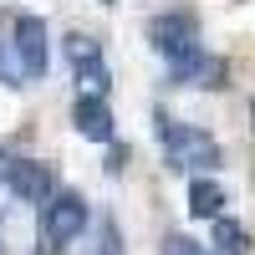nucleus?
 Listing matches in <instances>:
<instances>
[{
  "mask_svg": "<svg viewBox=\"0 0 255 255\" xmlns=\"http://www.w3.org/2000/svg\"><path fill=\"white\" fill-rule=\"evenodd\" d=\"M153 123H158V133L168 143V158H174L179 168H215L220 163V143L209 133H199V128H179L168 113H153Z\"/></svg>",
  "mask_w": 255,
  "mask_h": 255,
  "instance_id": "2",
  "label": "nucleus"
},
{
  "mask_svg": "<svg viewBox=\"0 0 255 255\" xmlns=\"http://www.w3.org/2000/svg\"><path fill=\"white\" fill-rule=\"evenodd\" d=\"M148 41H153L158 56H168V67H184V61L199 56V26H194V15H184V10L153 15L148 20Z\"/></svg>",
  "mask_w": 255,
  "mask_h": 255,
  "instance_id": "1",
  "label": "nucleus"
},
{
  "mask_svg": "<svg viewBox=\"0 0 255 255\" xmlns=\"http://www.w3.org/2000/svg\"><path fill=\"white\" fill-rule=\"evenodd\" d=\"M220 209H225V184H215V179L189 184V215L194 220H220Z\"/></svg>",
  "mask_w": 255,
  "mask_h": 255,
  "instance_id": "9",
  "label": "nucleus"
},
{
  "mask_svg": "<svg viewBox=\"0 0 255 255\" xmlns=\"http://www.w3.org/2000/svg\"><path fill=\"white\" fill-rule=\"evenodd\" d=\"M0 82H20V61H15V51H0Z\"/></svg>",
  "mask_w": 255,
  "mask_h": 255,
  "instance_id": "13",
  "label": "nucleus"
},
{
  "mask_svg": "<svg viewBox=\"0 0 255 255\" xmlns=\"http://www.w3.org/2000/svg\"><path fill=\"white\" fill-rule=\"evenodd\" d=\"M67 67L82 77L87 97H102L108 92V67H102V41L87 36V31H72L67 36Z\"/></svg>",
  "mask_w": 255,
  "mask_h": 255,
  "instance_id": "3",
  "label": "nucleus"
},
{
  "mask_svg": "<svg viewBox=\"0 0 255 255\" xmlns=\"http://www.w3.org/2000/svg\"><path fill=\"white\" fill-rule=\"evenodd\" d=\"M87 199L82 194H56L51 204H46V240L51 245H72L82 230H87Z\"/></svg>",
  "mask_w": 255,
  "mask_h": 255,
  "instance_id": "5",
  "label": "nucleus"
},
{
  "mask_svg": "<svg viewBox=\"0 0 255 255\" xmlns=\"http://www.w3.org/2000/svg\"><path fill=\"white\" fill-rule=\"evenodd\" d=\"M72 123L82 128V138H92V143H113V108L102 97H87L82 92L72 102Z\"/></svg>",
  "mask_w": 255,
  "mask_h": 255,
  "instance_id": "7",
  "label": "nucleus"
},
{
  "mask_svg": "<svg viewBox=\"0 0 255 255\" xmlns=\"http://www.w3.org/2000/svg\"><path fill=\"white\" fill-rule=\"evenodd\" d=\"M174 82H189V87H225V61L220 56H194L184 61V67H174Z\"/></svg>",
  "mask_w": 255,
  "mask_h": 255,
  "instance_id": "8",
  "label": "nucleus"
},
{
  "mask_svg": "<svg viewBox=\"0 0 255 255\" xmlns=\"http://www.w3.org/2000/svg\"><path fill=\"white\" fill-rule=\"evenodd\" d=\"M97 255H123V235H118L113 220L102 225V235H97Z\"/></svg>",
  "mask_w": 255,
  "mask_h": 255,
  "instance_id": "11",
  "label": "nucleus"
},
{
  "mask_svg": "<svg viewBox=\"0 0 255 255\" xmlns=\"http://www.w3.org/2000/svg\"><path fill=\"white\" fill-rule=\"evenodd\" d=\"M215 250H220V255H245V250H250V230L220 215V220H215Z\"/></svg>",
  "mask_w": 255,
  "mask_h": 255,
  "instance_id": "10",
  "label": "nucleus"
},
{
  "mask_svg": "<svg viewBox=\"0 0 255 255\" xmlns=\"http://www.w3.org/2000/svg\"><path fill=\"white\" fill-rule=\"evenodd\" d=\"M5 179L20 199H31V204H46L56 199V179H51V168L46 163H36V158H20V163H5Z\"/></svg>",
  "mask_w": 255,
  "mask_h": 255,
  "instance_id": "6",
  "label": "nucleus"
},
{
  "mask_svg": "<svg viewBox=\"0 0 255 255\" xmlns=\"http://www.w3.org/2000/svg\"><path fill=\"white\" fill-rule=\"evenodd\" d=\"M163 255H204V250L189 240V235H168V240H163Z\"/></svg>",
  "mask_w": 255,
  "mask_h": 255,
  "instance_id": "12",
  "label": "nucleus"
},
{
  "mask_svg": "<svg viewBox=\"0 0 255 255\" xmlns=\"http://www.w3.org/2000/svg\"><path fill=\"white\" fill-rule=\"evenodd\" d=\"M10 51H15V61H20V77H31V82L46 77V20H41V15H20Z\"/></svg>",
  "mask_w": 255,
  "mask_h": 255,
  "instance_id": "4",
  "label": "nucleus"
},
{
  "mask_svg": "<svg viewBox=\"0 0 255 255\" xmlns=\"http://www.w3.org/2000/svg\"><path fill=\"white\" fill-rule=\"evenodd\" d=\"M108 5H113V0H108Z\"/></svg>",
  "mask_w": 255,
  "mask_h": 255,
  "instance_id": "15",
  "label": "nucleus"
},
{
  "mask_svg": "<svg viewBox=\"0 0 255 255\" xmlns=\"http://www.w3.org/2000/svg\"><path fill=\"white\" fill-rule=\"evenodd\" d=\"M0 163H5V153H0Z\"/></svg>",
  "mask_w": 255,
  "mask_h": 255,
  "instance_id": "14",
  "label": "nucleus"
}]
</instances>
